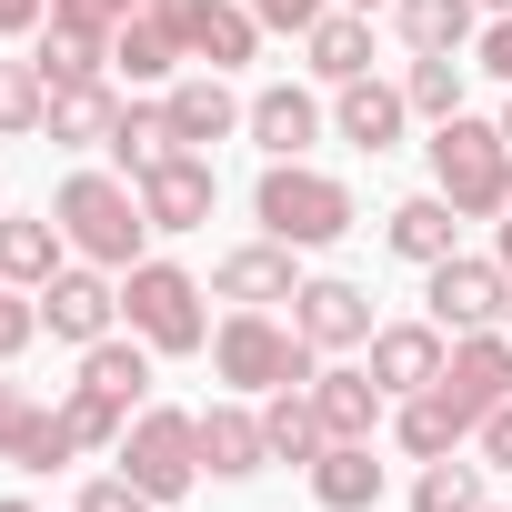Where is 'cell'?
<instances>
[{
  "label": "cell",
  "mask_w": 512,
  "mask_h": 512,
  "mask_svg": "<svg viewBox=\"0 0 512 512\" xmlns=\"http://www.w3.org/2000/svg\"><path fill=\"white\" fill-rule=\"evenodd\" d=\"M51 221H61V241H71V262H101V272H131V262H151V211H141V191L121 181V171H71L61 191H51Z\"/></svg>",
  "instance_id": "1"
},
{
  "label": "cell",
  "mask_w": 512,
  "mask_h": 512,
  "mask_svg": "<svg viewBox=\"0 0 512 512\" xmlns=\"http://www.w3.org/2000/svg\"><path fill=\"white\" fill-rule=\"evenodd\" d=\"M422 151H432V191L462 221H502V201H512V141H502V121L452 111V121H432Z\"/></svg>",
  "instance_id": "2"
},
{
  "label": "cell",
  "mask_w": 512,
  "mask_h": 512,
  "mask_svg": "<svg viewBox=\"0 0 512 512\" xmlns=\"http://www.w3.org/2000/svg\"><path fill=\"white\" fill-rule=\"evenodd\" d=\"M251 221H262L272 241H292V251H332L362 211H352V191H342L332 171H312V161H272L262 181H251Z\"/></svg>",
  "instance_id": "3"
},
{
  "label": "cell",
  "mask_w": 512,
  "mask_h": 512,
  "mask_svg": "<svg viewBox=\"0 0 512 512\" xmlns=\"http://www.w3.org/2000/svg\"><path fill=\"white\" fill-rule=\"evenodd\" d=\"M211 372H221L231 392H292V382L322 372V352H312L292 322H272V312H221V322H211Z\"/></svg>",
  "instance_id": "4"
},
{
  "label": "cell",
  "mask_w": 512,
  "mask_h": 512,
  "mask_svg": "<svg viewBox=\"0 0 512 512\" xmlns=\"http://www.w3.org/2000/svg\"><path fill=\"white\" fill-rule=\"evenodd\" d=\"M201 302H211V292H201L181 262H131V272H121V322H131L151 352H171V362H181V352H211V312H201Z\"/></svg>",
  "instance_id": "5"
},
{
  "label": "cell",
  "mask_w": 512,
  "mask_h": 512,
  "mask_svg": "<svg viewBox=\"0 0 512 512\" xmlns=\"http://www.w3.org/2000/svg\"><path fill=\"white\" fill-rule=\"evenodd\" d=\"M121 472L151 492V502H181L201 482V412H171V402H141L131 432H121Z\"/></svg>",
  "instance_id": "6"
},
{
  "label": "cell",
  "mask_w": 512,
  "mask_h": 512,
  "mask_svg": "<svg viewBox=\"0 0 512 512\" xmlns=\"http://www.w3.org/2000/svg\"><path fill=\"white\" fill-rule=\"evenodd\" d=\"M422 302L442 332H502L512 312V272H502V251H452V262L422 272Z\"/></svg>",
  "instance_id": "7"
},
{
  "label": "cell",
  "mask_w": 512,
  "mask_h": 512,
  "mask_svg": "<svg viewBox=\"0 0 512 512\" xmlns=\"http://www.w3.org/2000/svg\"><path fill=\"white\" fill-rule=\"evenodd\" d=\"M111 322H121V272H101V262H61V272L41 282V332H51V342L91 352V342H111Z\"/></svg>",
  "instance_id": "8"
},
{
  "label": "cell",
  "mask_w": 512,
  "mask_h": 512,
  "mask_svg": "<svg viewBox=\"0 0 512 512\" xmlns=\"http://www.w3.org/2000/svg\"><path fill=\"white\" fill-rule=\"evenodd\" d=\"M472 432H482V412H502L512 402V332H452V362H442V382H432Z\"/></svg>",
  "instance_id": "9"
},
{
  "label": "cell",
  "mask_w": 512,
  "mask_h": 512,
  "mask_svg": "<svg viewBox=\"0 0 512 512\" xmlns=\"http://www.w3.org/2000/svg\"><path fill=\"white\" fill-rule=\"evenodd\" d=\"M292 332H302L312 352H362L382 322H372V292H362V282L322 272V282H302V292H292Z\"/></svg>",
  "instance_id": "10"
},
{
  "label": "cell",
  "mask_w": 512,
  "mask_h": 512,
  "mask_svg": "<svg viewBox=\"0 0 512 512\" xmlns=\"http://www.w3.org/2000/svg\"><path fill=\"white\" fill-rule=\"evenodd\" d=\"M292 292H302V272H292V241H272V231L211 262V302H231V312H272V302H292Z\"/></svg>",
  "instance_id": "11"
},
{
  "label": "cell",
  "mask_w": 512,
  "mask_h": 512,
  "mask_svg": "<svg viewBox=\"0 0 512 512\" xmlns=\"http://www.w3.org/2000/svg\"><path fill=\"white\" fill-rule=\"evenodd\" d=\"M181 61H191V41H181V21L161 11V0H141V11L111 31V81H141V91H171L181 81Z\"/></svg>",
  "instance_id": "12"
},
{
  "label": "cell",
  "mask_w": 512,
  "mask_h": 512,
  "mask_svg": "<svg viewBox=\"0 0 512 512\" xmlns=\"http://www.w3.org/2000/svg\"><path fill=\"white\" fill-rule=\"evenodd\" d=\"M161 11L181 21L191 61L201 71H241L251 51H262V21H251V0H161Z\"/></svg>",
  "instance_id": "13"
},
{
  "label": "cell",
  "mask_w": 512,
  "mask_h": 512,
  "mask_svg": "<svg viewBox=\"0 0 512 512\" xmlns=\"http://www.w3.org/2000/svg\"><path fill=\"white\" fill-rule=\"evenodd\" d=\"M131 191H141L151 231H201V221H211V201H221V181H211V151H171V161H161V171H141Z\"/></svg>",
  "instance_id": "14"
},
{
  "label": "cell",
  "mask_w": 512,
  "mask_h": 512,
  "mask_svg": "<svg viewBox=\"0 0 512 512\" xmlns=\"http://www.w3.org/2000/svg\"><path fill=\"white\" fill-rule=\"evenodd\" d=\"M362 352H372V382L402 402V392H432V382H442V362H452V332H442V322H382Z\"/></svg>",
  "instance_id": "15"
},
{
  "label": "cell",
  "mask_w": 512,
  "mask_h": 512,
  "mask_svg": "<svg viewBox=\"0 0 512 512\" xmlns=\"http://www.w3.org/2000/svg\"><path fill=\"white\" fill-rule=\"evenodd\" d=\"M161 111H171V131H181V151H211V141H231L241 131V91H231V71H181L171 91H161Z\"/></svg>",
  "instance_id": "16"
},
{
  "label": "cell",
  "mask_w": 512,
  "mask_h": 512,
  "mask_svg": "<svg viewBox=\"0 0 512 512\" xmlns=\"http://www.w3.org/2000/svg\"><path fill=\"white\" fill-rule=\"evenodd\" d=\"M382 402H392V392L372 382V362H322V372H312V412H322L332 442H372Z\"/></svg>",
  "instance_id": "17"
},
{
  "label": "cell",
  "mask_w": 512,
  "mask_h": 512,
  "mask_svg": "<svg viewBox=\"0 0 512 512\" xmlns=\"http://www.w3.org/2000/svg\"><path fill=\"white\" fill-rule=\"evenodd\" d=\"M241 131L262 141L272 161H302V151L322 141V101H312L302 81H272V91H251V111H241Z\"/></svg>",
  "instance_id": "18"
},
{
  "label": "cell",
  "mask_w": 512,
  "mask_h": 512,
  "mask_svg": "<svg viewBox=\"0 0 512 512\" xmlns=\"http://www.w3.org/2000/svg\"><path fill=\"white\" fill-rule=\"evenodd\" d=\"M402 121H412L402 81H372V71H362V81H342V91H332V131H342L352 151H392V141H402Z\"/></svg>",
  "instance_id": "19"
},
{
  "label": "cell",
  "mask_w": 512,
  "mask_h": 512,
  "mask_svg": "<svg viewBox=\"0 0 512 512\" xmlns=\"http://www.w3.org/2000/svg\"><path fill=\"white\" fill-rule=\"evenodd\" d=\"M262 462H272L262 412H241V402H211V412H201V472H211V482H251Z\"/></svg>",
  "instance_id": "20"
},
{
  "label": "cell",
  "mask_w": 512,
  "mask_h": 512,
  "mask_svg": "<svg viewBox=\"0 0 512 512\" xmlns=\"http://www.w3.org/2000/svg\"><path fill=\"white\" fill-rule=\"evenodd\" d=\"M61 262H71V241H61L51 211H0V282L11 292H41Z\"/></svg>",
  "instance_id": "21"
},
{
  "label": "cell",
  "mask_w": 512,
  "mask_h": 512,
  "mask_svg": "<svg viewBox=\"0 0 512 512\" xmlns=\"http://www.w3.org/2000/svg\"><path fill=\"white\" fill-rule=\"evenodd\" d=\"M121 111H131V101H121V91H111V71H101V81H71V91H51V121H41V131H51L61 151H111Z\"/></svg>",
  "instance_id": "22"
},
{
  "label": "cell",
  "mask_w": 512,
  "mask_h": 512,
  "mask_svg": "<svg viewBox=\"0 0 512 512\" xmlns=\"http://www.w3.org/2000/svg\"><path fill=\"white\" fill-rule=\"evenodd\" d=\"M452 231H462V211H452L442 191H412V201H392V221H382V241L402 251V262H422V272H432V262H452V251H462Z\"/></svg>",
  "instance_id": "23"
},
{
  "label": "cell",
  "mask_w": 512,
  "mask_h": 512,
  "mask_svg": "<svg viewBox=\"0 0 512 512\" xmlns=\"http://www.w3.org/2000/svg\"><path fill=\"white\" fill-rule=\"evenodd\" d=\"M302 51H312V81H332V91L362 81L372 71V11H342V0H332V11L302 31Z\"/></svg>",
  "instance_id": "24"
},
{
  "label": "cell",
  "mask_w": 512,
  "mask_h": 512,
  "mask_svg": "<svg viewBox=\"0 0 512 512\" xmlns=\"http://www.w3.org/2000/svg\"><path fill=\"white\" fill-rule=\"evenodd\" d=\"M312 502H322V512H372V502H382V462H372V442H322V462H312Z\"/></svg>",
  "instance_id": "25"
},
{
  "label": "cell",
  "mask_w": 512,
  "mask_h": 512,
  "mask_svg": "<svg viewBox=\"0 0 512 512\" xmlns=\"http://www.w3.org/2000/svg\"><path fill=\"white\" fill-rule=\"evenodd\" d=\"M81 382H91L101 402L141 412V402H151V342H141V332H131V342H121V332H111V342H91V352H81Z\"/></svg>",
  "instance_id": "26"
},
{
  "label": "cell",
  "mask_w": 512,
  "mask_h": 512,
  "mask_svg": "<svg viewBox=\"0 0 512 512\" xmlns=\"http://www.w3.org/2000/svg\"><path fill=\"white\" fill-rule=\"evenodd\" d=\"M462 432H472V422H462L442 392H402V402H392V442H402L412 462H442V452H462Z\"/></svg>",
  "instance_id": "27"
},
{
  "label": "cell",
  "mask_w": 512,
  "mask_h": 512,
  "mask_svg": "<svg viewBox=\"0 0 512 512\" xmlns=\"http://www.w3.org/2000/svg\"><path fill=\"white\" fill-rule=\"evenodd\" d=\"M262 432H272V462H322V412H312V382H292V392H262Z\"/></svg>",
  "instance_id": "28"
},
{
  "label": "cell",
  "mask_w": 512,
  "mask_h": 512,
  "mask_svg": "<svg viewBox=\"0 0 512 512\" xmlns=\"http://www.w3.org/2000/svg\"><path fill=\"white\" fill-rule=\"evenodd\" d=\"M181 151V131H171V111L161 101H131L121 111V131H111V161H121V181H141V171H161Z\"/></svg>",
  "instance_id": "29"
},
{
  "label": "cell",
  "mask_w": 512,
  "mask_h": 512,
  "mask_svg": "<svg viewBox=\"0 0 512 512\" xmlns=\"http://www.w3.org/2000/svg\"><path fill=\"white\" fill-rule=\"evenodd\" d=\"M392 21H402L412 51H462V41H482V31H472L482 0H392Z\"/></svg>",
  "instance_id": "30"
},
{
  "label": "cell",
  "mask_w": 512,
  "mask_h": 512,
  "mask_svg": "<svg viewBox=\"0 0 512 512\" xmlns=\"http://www.w3.org/2000/svg\"><path fill=\"white\" fill-rule=\"evenodd\" d=\"M31 61H41V81H51V91H71V81H101V71H111V41H91V31H61V21H51V31L31 41Z\"/></svg>",
  "instance_id": "31"
},
{
  "label": "cell",
  "mask_w": 512,
  "mask_h": 512,
  "mask_svg": "<svg viewBox=\"0 0 512 512\" xmlns=\"http://www.w3.org/2000/svg\"><path fill=\"white\" fill-rule=\"evenodd\" d=\"M402 101H412V121H452V111H462V61H452V51H412Z\"/></svg>",
  "instance_id": "32"
},
{
  "label": "cell",
  "mask_w": 512,
  "mask_h": 512,
  "mask_svg": "<svg viewBox=\"0 0 512 512\" xmlns=\"http://www.w3.org/2000/svg\"><path fill=\"white\" fill-rule=\"evenodd\" d=\"M51 121V81H41V61H0V141H31Z\"/></svg>",
  "instance_id": "33"
},
{
  "label": "cell",
  "mask_w": 512,
  "mask_h": 512,
  "mask_svg": "<svg viewBox=\"0 0 512 512\" xmlns=\"http://www.w3.org/2000/svg\"><path fill=\"white\" fill-rule=\"evenodd\" d=\"M412 512H482V462H422V482H412Z\"/></svg>",
  "instance_id": "34"
},
{
  "label": "cell",
  "mask_w": 512,
  "mask_h": 512,
  "mask_svg": "<svg viewBox=\"0 0 512 512\" xmlns=\"http://www.w3.org/2000/svg\"><path fill=\"white\" fill-rule=\"evenodd\" d=\"M61 422H71V442H81V452H121V432H131V412H121V402H101L91 382H71Z\"/></svg>",
  "instance_id": "35"
},
{
  "label": "cell",
  "mask_w": 512,
  "mask_h": 512,
  "mask_svg": "<svg viewBox=\"0 0 512 512\" xmlns=\"http://www.w3.org/2000/svg\"><path fill=\"white\" fill-rule=\"evenodd\" d=\"M41 342V292H11V282H0V362H21Z\"/></svg>",
  "instance_id": "36"
},
{
  "label": "cell",
  "mask_w": 512,
  "mask_h": 512,
  "mask_svg": "<svg viewBox=\"0 0 512 512\" xmlns=\"http://www.w3.org/2000/svg\"><path fill=\"white\" fill-rule=\"evenodd\" d=\"M131 11H141V0H51V21H61V31H91V41H111Z\"/></svg>",
  "instance_id": "37"
},
{
  "label": "cell",
  "mask_w": 512,
  "mask_h": 512,
  "mask_svg": "<svg viewBox=\"0 0 512 512\" xmlns=\"http://www.w3.org/2000/svg\"><path fill=\"white\" fill-rule=\"evenodd\" d=\"M31 432H41V402H31L21 382H0V462H21V452H31Z\"/></svg>",
  "instance_id": "38"
},
{
  "label": "cell",
  "mask_w": 512,
  "mask_h": 512,
  "mask_svg": "<svg viewBox=\"0 0 512 512\" xmlns=\"http://www.w3.org/2000/svg\"><path fill=\"white\" fill-rule=\"evenodd\" d=\"M71 512H161V502H151L131 472H111V482H81V502H71Z\"/></svg>",
  "instance_id": "39"
},
{
  "label": "cell",
  "mask_w": 512,
  "mask_h": 512,
  "mask_svg": "<svg viewBox=\"0 0 512 512\" xmlns=\"http://www.w3.org/2000/svg\"><path fill=\"white\" fill-rule=\"evenodd\" d=\"M71 452H81V442H71V422H61V412H41V432H31V452H21V472H61Z\"/></svg>",
  "instance_id": "40"
},
{
  "label": "cell",
  "mask_w": 512,
  "mask_h": 512,
  "mask_svg": "<svg viewBox=\"0 0 512 512\" xmlns=\"http://www.w3.org/2000/svg\"><path fill=\"white\" fill-rule=\"evenodd\" d=\"M332 11V0H251V21H262V31H312Z\"/></svg>",
  "instance_id": "41"
},
{
  "label": "cell",
  "mask_w": 512,
  "mask_h": 512,
  "mask_svg": "<svg viewBox=\"0 0 512 512\" xmlns=\"http://www.w3.org/2000/svg\"><path fill=\"white\" fill-rule=\"evenodd\" d=\"M482 472H512V402L482 412Z\"/></svg>",
  "instance_id": "42"
},
{
  "label": "cell",
  "mask_w": 512,
  "mask_h": 512,
  "mask_svg": "<svg viewBox=\"0 0 512 512\" xmlns=\"http://www.w3.org/2000/svg\"><path fill=\"white\" fill-rule=\"evenodd\" d=\"M472 51H482V71H492V81H512V11H502V21H492Z\"/></svg>",
  "instance_id": "43"
},
{
  "label": "cell",
  "mask_w": 512,
  "mask_h": 512,
  "mask_svg": "<svg viewBox=\"0 0 512 512\" xmlns=\"http://www.w3.org/2000/svg\"><path fill=\"white\" fill-rule=\"evenodd\" d=\"M51 21V0H0V41H31Z\"/></svg>",
  "instance_id": "44"
},
{
  "label": "cell",
  "mask_w": 512,
  "mask_h": 512,
  "mask_svg": "<svg viewBox=\"0 0 512 512\" xmlns=\"http://www.w3.org/2000/svg\"><path fill=\"white\" fill-rule=\"evenodd\" d=\"M492 251H502V272H512V201H502V221H492Z\"/></svg>",
  "instance_id": "45"
},
{
  "label": "cell",
  "mask_w": 512,
  "mask_h": 512,
  "mask_svg": "<svg viewBox=\"0 0 512 512\" xmlns=\"http://www.w3.org/2000/svg\"><path fill=\"white\" fill-rule=\"evenodd\" d=\"M0 512H41V502H21V492H11V502H0Z\"/></svg>",
  "instance_id": "46"
},
{
  "label": "cell",
  "mask_w": 512,
  "mask_h": 512,
  "mask_svg": "<svg viewBox=\"0 0 512 512\" xmlns=\"http://www.w3.org/2000/svg\"><path fill=\"white\" fill-rule=\"evenodd\" d=\"M342 11H382V0H342Z\"/></svg>",
  "instance_id": "47"
},
{
  "label": "cell",
  "mask_w": 512,
  "mask_h": 512,
  "mask_svg": "<svg viewBox=\"0 0 512 512\" xmlns=\"http://www.w3.org/2000/svg\"><path fill=\"white\" fill-rule=\"evenodd\" d=\"M482 11H492V21H502V11H512V0H482Z\"/></svg>",
  "instance_id": "48"
},
{
  "label": "cell",
  "mask_w": 512,
  "mask_h": 512,
  "mask_svg": "<svg viewBox=\"0 0 512 512\" xmlns=\"http://www.w3.org/2000/svg\"><path fill=\"white\" fill-rule=\"evenodd\" d=\"M502 141H512V101H502Z\"/></svg>",
  "instance_id": "49"
},
{
  "label": "cell",
  "mask_w": 512,
  "mask_h": 512,
  "mask_svg": "<svg viewBox=\"0 0 512 512\" xmlns=\"http://www.w3.org/2000/svg\"><path fill=\"white\" fill-rule=\"evenodd\" d=\"M502 332H512V312H502Z\"/></svg>",
  "instance_id": "50"
},
{
  "label": "cell",
  "mask_w": 512,
  "mask_h": 512,
  "mask_svg": "<svg viewBox=\"0 0 512 512\" xmlns=\"http://www.w3.org/2000/svg\"><path fill=\"white\" fill-rule=\"evenodd\" d=\"M482 512H502V502H482Z\"/></svg>",
  "instance_id": "51"
},
{
  "label": "cell",
  "mask_w": 512,
  "mask_h": 512,
  "mask_svg": "<svg viewBox=\"0 0 512 512\" xmlns=\"http://www.w3.org/2000/svg\"><path fill=\"white\" fill-rule=\"evenodd\" d=\"M0 211H11V201H0Z\"/></svg>",
  "instance_id": "52"
}]
</instances>
